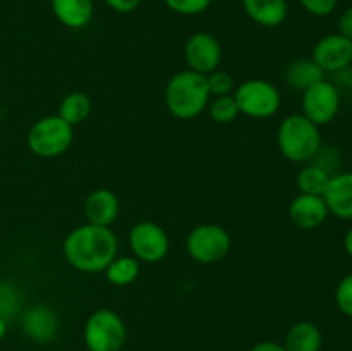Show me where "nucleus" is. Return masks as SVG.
I'll return each mask as SVG.
<instances>
[{
  "label": "nucleus",
  "instance_id": "obj_20",
  "mask_svg": "<svg viewBox=\"0 0 352 351\" xmlns=\"http://www.w3.org/2000/svg\"><path fill=\"white\" fill-rule=\"evenodd\" d=\"M91 98L82 92H71L62 98L60 105H58V117L71 124L72 127L82 124L91 114Z\"/></svg>",
  "mask_w": 352,
  "mask_h": 351
},
{
  "label": "nucleus",
  "instance_id": "obj_14",
  "mask_svg": "<svg viewBox=\"0 0 352 351\" xmlns=\"http://www.w3.org/2000/svg\"><path fill=\"white\" fill-rule=\"evenodd\" d=\"M120 212L119 196L107 188H98L88 195L85 202V215L89 224L110 227Z\"/></svg>",
  "mask_w": 352,
  "mask_h": 351
},
{
  "label": "nucleus",
  "instance_id": "obj_31",
  "mask_svg": "<svg viewBox=\"0 0 352 351\" xmlns=\"http://www.w3.org/2000/svg\"><path fill=\"white\" fill-rule=\"evenodd\" d=\"M250 351H287L284 348V344L277 343V341H260V343L254 344L253 348H250Z\"/></svg>",
  "mask_w": 352,
  "mask_h": 351
},
{
  "label": "nucleus",
  "instance_id": "obj_13",
  "mask_svg": "<svg viewBox=\"0 0 352 351\" xmlns=\"http://www.w3.org/2000/svg\"><path fill=\"white\" fill-rule=\"evenodd\" d=\"M329 209L323 196L299 193L289 205V219L298 229L313 231L322 226L329 217Z\"/></svg>",
  "mask_w": 352,
  "mask_h": 351
},
{
  "label": "nucleus",
  "instance_id": "obj_12",
  "mask_svg": "<svg viewBox=\"0 0 352 351\" xmlns=\"http://www.w3.org/2000/svg\"><path fill=\"white\" fill-rule=\"evenodd\" d=\"M21 329L28 339L34 343H50L60 330L57 312L47 305H34L21 317Z\"/></svg>",
  "mask_w": 352,
  "mask_h": 351
},
{
  "label": "nucleus",
  "instance_id": "obj_25",
  "mask_svg": "<svg viewBox=\"0 0 352 351\" xmlns=\"http://www.w3.org/2000/svg\"><path fill=\"white\" fill-rule=\"evenodd\" d=\"M206 83H208L210 95L213 96H223V95H232L236 85H234V78L226 71H213L206 74Z\"/></svg>",
  "mask_w": 352,
  "mask_h": 351
},
{
  "label": "nucleus",
  "instance_id": "obj_30",
  "mask_svg": "<svg viewBox=\"0 0 352 351\" xmlns=\"http://www.w3.org/2000/svg\"><path fill=\"white\" fill-rule=\"evenodd\" d=\"M339 33L352 40V7H347L339 17Z\"/></svg>",
  "mask_w": 352,
  "mask_h": 351
},
{
  "label": "nucleus",
  "instance_id": "obj_7",
  "mask_svg": "<svg viewBox=\"0 0 352 351\" xmlns=\"http://www.w3.org/2000/svg\"><path fill=\"white\" fill-rule=\"evenodd\" d=\"M232 240L226 227L219 224H199L192 227L186 240V250L189 257L203 265L219 264L229 255Z\"/></svg>",
  "mask_w": 352,
  "mask_h": 351
},
{
  "label": "nucleus",
  "instance_id": "obj_5",
  "mask_svg": "<svg viewBox=\"0 0 352 351\" xmlns=\"http://www.w3.org/2000/svg\"><path fill=\"white\" fill-rule=\"evenodd\" d=\"M74 141V127L58 116L41 117L28 133V147L41 158H54L65 153Z\"/></svg>",
  "mask_w": 352,
  "mask_h": 351
},
{
  "label": "nucleus",
  "instance_id": "obj_32",
  "mask_svg": "<svg viewBox=\"0 0 352 351\" xmlns=\"http://www.w3.org/2000/svg\"><path fill=\"white\" fill-rule=\"evenodd\" d=\"M344 248H346L347 255L352 258V227L349 231H347L346 237H344Z\"/></svg>",
  "mask_w": 352,
  "mask_h": 351
},
{
  "label": "nucleus",
  "instance_id": "obj_18",
  "mask_svg": "<svg viewBox=\"0 0 352 351\" xmlns=\"http://www.w3.org/2000/svg\"><path fill=\"white\" fill-rule=\"evenodd\" d=\"M322 330L309 320H299L285 334L284 348L287 351H322Z\"/></svg>",
  "mask_w": 352,
  "mask_h": 351
},
{
  "label": "nucleus",
  "instance_id": "obj_28",
  "mask_svg": "<svg viewBox=\"0 0 352 351\" xmlns=\"http://www.w3.org/2000/svg\"><path fill=\"white\" fill-rule=\"evenodd\" d=\"M299 2L313 16L325 17L330 16L337 9L339 0H299Z\"/></svg>",
  "mask_w": 352,
  "mask_h": 351
},
{
  "label": "nucleus",
  "instance_id": "obj_22",
  "mask_svg": "<svg viewBox=\"0 0 352 351\" xmlns=\"http://www.w3.org/2000/svg\"><path fill=\"white\" fill-rule=\"evenodd\" d=\"M332 176L333 174H330L329 171H325V169L320 167V165L309 164L299 171L296 184H298L299 191L305 193V195L323 196Z\"/></svg>",
  "mask_w": 352,
  "mask_h": 351
},
{
  "label": "nucleus",
  "instance_id": "obj_11",
  "mask_svg": "<svg viewBox=\"0 0 352 351\" xmlns=\"http://www.w3.org/2000/svg\"><path fill=\"white\" fill-rule=\"evenodd\" d=\"M313 61L325 74H336L352 64V40L340 33L323 36L313 48Z\"/></svg>",
  "mask_w": 352,
  "mask_h": 351
},
{
  "label": "nucleus",
  "instance_id": "obj_16",
  "mask_svg": "<svg viewBox=\"0 0 352 351\" xmlns=\"http://www.w3.org/2000/svg\"><path fill=\"white\" fill-rule=\"evenodd\" d=\"M52 10L60 24L71 30L86 28L93 19V0H52Z\"/></svg>",
  "mask_w": 352,
  "mask_h": 351
},
{
  "label": "nucleus",
  "instance_id": "obj_8",
  "mask_svg": "<svg viewBox=\"0 0 352 351\" xmlns=\"http://www.w3.org/2000/svg\"><path fill=\"white\" fill-rule=\"evenodd\" d=\"M129 248L134 258L144 264H158L164 260L170 248V240L164 227L151 220H141L129 231Z\"/></svg>",
  "mask_w": 352,
  "mask_h": 351
},
{
  "label": "nucleus",
  "instance_id": "obj_15",
  "mask_svg": "<svg viewBox=\"0 0 352 351\" xmlns=\"http://www.w3.org/2000/svg\"><path fill=\"white\" fill-rule=\"evenodd\" d=\"M330 213L342 220H352V172H339L330 178L323 193Z\"/></svg>",
  "mask_w": 352,
  "mask_h": 351
},
{
  "label": "nucleus",
  "instance_id": "obj_4",
  "mask_svg": "<svg viewBox=\"0 0 352 351\" xmlns=\"http://www.w3.org/2000/svg\"><path fill=\"white\" fill-rule=\"evenodd\" d=\"M82 339L88 351H122L127 329L122 317L110 308H100L86 319Z\"/></svg>",
  "mask_w": 352,
  "mask_h": 351
},
{
  "label": "nucleus",
  "instance_id": "obj_2",
  "mask_svg": "<svg viewBox=\"0 0 352 351\" xmlns=\"http://www.w3.org/2000/svg\"><path fill=\"white\" fill-rule=\"evenodd\" d=\"M210 89L206 76L186 69L175 72L165 86V105L174 117L189 120L203 114L208 107Z\"/></svg>",
  "mask_w": 352,
  "mask_h": 351
},
{
  "label": "nucleus",
  "instance_id": "obj_10",
  "mask_svg": "<svg viewBox=\"0 0 352 351\" xmlns=\"http://www.w3.org/2000/svg\"><path fill=\"white\" fill-rule=\"evenodd\" d=\"M184 58L189 69L199 74L217 71L222 61V47L213 34L199 31L191 34L184 45Z\"/></svg>",
  "mask_w": 352,
  "mask_h": 351
},
{
  "label": "nucleus",
  "instance_id": "obj_23",
  "mask_svg": "<svg viewBox=\"0 0 352 351\" xmlns=\"http://www.w3.org/2000/svg\"><path fill=\"white\" fill-rule=\"evenodd\" d=\"M208 114L210 119L217 124H229L237 119L239 116V107H237L234 95H223L215 96L212 102H208Z\"/></svg>",
  "mask_w": 352,
  "mask_h": 351
},
{
  "label": "nucleus",
  "instance_id": "obj_9",
  "mask_svg": "<svg viewBox=\"0 0 352 351\" xmlns=\"http://www.w3.org/2000/svg\"><path fill=\"white\" fill-rule=\"evenodd\" d=\"M302 116L316 126L330 124L340 110V92L332 81L322 79L302 92Z\"/></svg>",
  "mask_w": 352,
  "mask_h": 351
},
{
  "label": "nucleus",
  "instance_id": "obj_29",
  "mask_svg": "<svg viewBox=\"0 0 352 351\" xmlns=\"http://www.w3.org/2000/svg\"><path fill=\"white\" fill-rule=\"evenodd\" d=\"M105 2L107 6H109L110 9L116 10V12L127 14V12H133L134 9H138L141 0H105Z\"/></svg>",
  "mask_w": 352,
  "mask_h": 351
},
{
  "label": "nucleus",
  "instance_id": "obj_1",
  "mask_svg": "<svg viewBox=\"0 0 352 351\" xmlns=\"http://www.w3.org/2000/svg\"><path fill=\"white\" fill-rule=\"evenodd\" d=\"M119 241L110 227L82 224L74 227L62 243L65 262L82 274H98L117 257Z\"/></svg>",
  "mask_w": 352,
  "mask_h": 351
},
{
  "label": "nucleus",
  "instance_id": "obj_21",
  "mask_svg": "<svg viewBox=\"0 0 352 351\" xmlns=\"http://www.w3.org/2000/svg\"><path fill=\"white\" fill-rule=\"evenodd\" d=\"M140 264L141 262L138 260V258L129 257V255H124V257H119V255H117L103 272H105V277L110 284L124 288V286L133 284V282L140 277Z\"/></svg>",
  "mask_w": 352,
  "mask_h": 351
},
{
  "label": "nucleus",
  "instance_id": "obj_3",
  "mask_svg": "<svg viewBox=\"0 0 352 351\" xmlns=\"http://www.w3.org/2000/svg\"><path fill=\"white\" fill-rule=\"evenodd\" d=\"M277 147L291 162L313 160L322 148L320 126L302 114H291L278 124Z\"/></svg>",
  "mask_w": 352,
  "mask_h": 351
},
{
  "label": "nucleus",
  "instance_id": "obj_27",
  "mask_svg": "<svg viewBox=\"0 0 352 351\" xmlns=\"http://www.w3.org/2000/svg\"><path fill=\"white\" fill-rule=\"evenodd\" d=\"M212 0H165V6L181 16H196L205 12Z\"/></svg>",
  "mask_w": 352,
  "mask_h": 351
},
{
  "label": "nucleus",
  "instance_id": "obj_33",
  "mask_svg": "<svg viewBox=\"0 0 352 351\" xmlns=\"http://www.w3.org/2000/svg\"><path fill=\"white\" fill-rule=\"evenodd\" d=\"M7 334V320L3 319V317H0V341L6 337Z\"/></svg>",
  "mask_w": 352,
  "mask_h": 351
},
{
  "label": "nucleus",
  "instance_id": "obj_17",
  "mask_svg": "<svg viewBox=\"0 0 352 351\" xmlns=\"http://www.w3.org/2000/svg\"><path fill=\"white\" fill-rule=\"evenodd\" d=\"M243 7L253 23L263 28H277L287 19L285 0H243Z\"/></svg>",
  "mask_w": 352,
  "mask_h": 351
},
{
  "label": "nucleus",
  "instance_id": "obj_24",
  "mask_svg": "<svg viewBox=\"0 0 352 351\" xmlns=\"http://www.w3.org/2000/svg\"><path fill=\"white\" fill-rule=\"evenodd\" d=\"M21 308V295L9 282H0V317L9 320Z\"/></svg>",
  "mask_w": 352,
  "mask_h": 351
},
{
  "label": "nucleus",
  "instance_id": "obj_26",
  "mask_svg": "<svg viewBox=\"0 0 352 351\" xmlns=\"http://www.w3.org/2000/svg\"><path fill=\"white\" fill-rule=\"evenodd\" d=\"M336 305L340 310V313L352 319V274H347L337 284Z\"/></svg>",
  "mask_w": 352,
  "mask_h": 351
},
{
  "label": "nucleus",
  "instance_id": "obj_6",
  "mask_svg": "<svg viewBox=\"0 0 352 351\" xmlns=\"http://www.w3.org/2000/svg\"><path fill=\"white\" fill-rule=\"evenodd\" d=\"M239 112L253 119H268L280 110L282 95L274 83L267 79L251 78L234 89Z\"/></svg>",
  "mask_w": 352,
  "mask_h": 351
},
{
  "label": "nucleus",
  "instance_id": "obj_19",
  "mask_svg": "<svg viewBox=\"0 0 352 351\" xmlns=\"http://www.w3.org/2000/svg\"><path fill=\"white\" fill-rule=\"evenodd\" d=\"M322 79H325V72L313 58H296L285 67V83L296 92H305Z\"/></svg>",
  "mask_w": 352,
  "mask_h": 351
}]
</instances>
